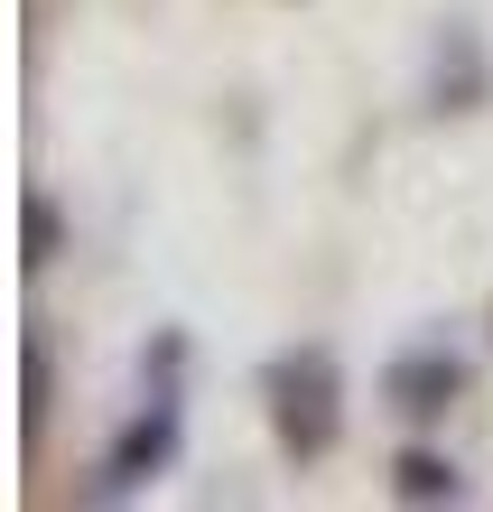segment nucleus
I'll return each instance as SVG.
<instances>
[{
  "instance_id": "obj_2",
  "label": "nucleus",
  "mask_w": 493,
  "mask_h": 512,
  "mask_svg": "<svg viewBox=\"0 0 493 512\" xmlns=\"http://www.w3.org/2000/svg\"><path fill=\"white\" fill-rule=\"evenodd\" d=\"M391 391H400V410H410V419H438L447 391H456V364H447V354H419V364L391 373Z\"/></svg>"
},
{
  "instance_id": "obj_4",
  "label": "nucleus",
  "mask_w": 493,
  "mask_h": 512,
  "mask_svg": "<svg viewBox=\"0 0 493 512\" xmlns=\"http://www.w3.org/2000/svg\"><path fill=\"white\" fill-rule=\"evenodd\" d=\"M47 243H56V215H47V205H28V261H47Z\"/></svg>"
},
{
  "instance_id": "obj_1",
  "label": "nucleus",
  "mask_w": 493,
  "mask_h": 512,
  "mask_svg": "<svg viewBox=\"0 0 493 512\" xmlns=\"http://www.w3.org/2000/svg\"><path fill=\"white\" fill-rule=\"evenodd\" d=\"M280 438L298 447V457H326L335 447V364L326 354H298V364H280Z\"/></svg>"
},
{
  "instance_id": "obj_3",
  "label": "nucleus",
  "mask_w": 493,
  "mask_h": 512,
  "mask_svg": "<svg viewBox=\"0 0 493 512\" xmlns=\"http://www.w3.org/2000/svg\"><path fill=\"white\" fill-rule=\"evenodd\" d=\"M400 503H456V466H438V457H400Z\"/></svg>"
}]
</instances>
